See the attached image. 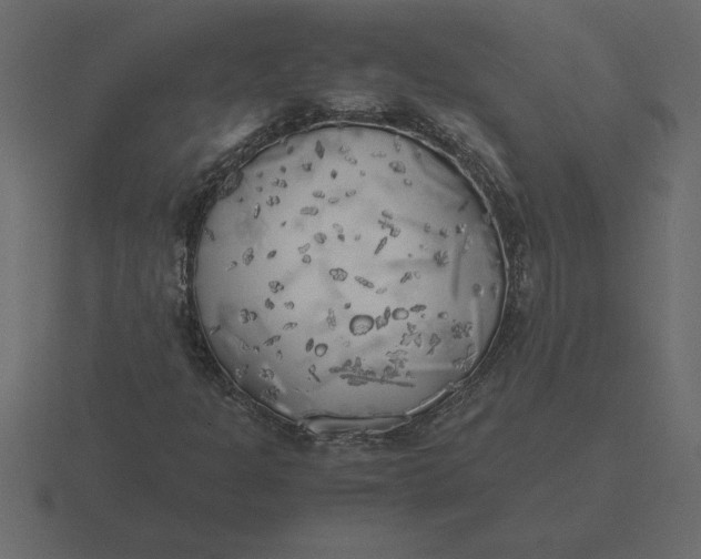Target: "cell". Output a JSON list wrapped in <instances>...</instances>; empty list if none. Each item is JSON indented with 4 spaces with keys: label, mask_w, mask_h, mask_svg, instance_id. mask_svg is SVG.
<instances>
[{
    "label": "cell",
    "mask_w": 701,
    "mask_h": 559,
    "mask_svg": "<svg viewBox=\"0 0 701 559\" xmlns=\"http://www.w3.org/2000/svg\"><path fill=\"white\" fill-rule=\"evenodd\" d=\"M365 172L268 169L214 209L193 288L219 359L295 420L370 423L407 409L449 360L456 312L418 297L389 209Z\"/></svg>",
    "instance_id": "1"
}]
</instances>
